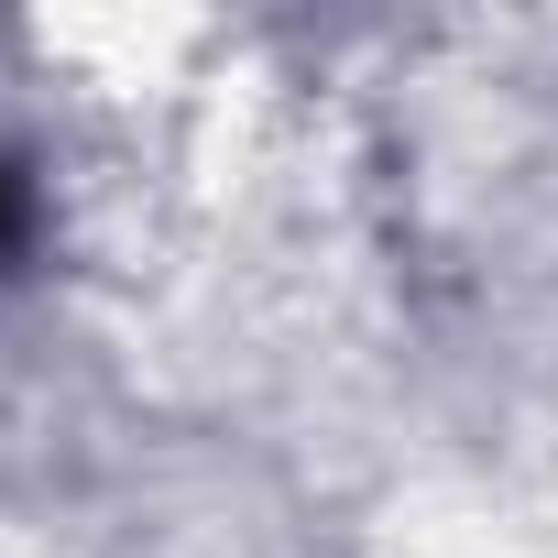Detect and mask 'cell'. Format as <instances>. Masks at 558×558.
Listing matches in <instances>:
<instances>
[{
  "label": "cell",
  "instance_id": "6da1fadb",
  "mask_svg": "<svg viewBox=\"0 0 558 558\" xmlns=\"http://www.w3.org/2000/svg\"><path fill=\"white\" fill-rule=\"evenodd\" d=\"M12 230H23V175L0 165V241H12Z\"/></svg>",
  "mask_w": 558,
  "mask_h": 558
}]
</instances>
